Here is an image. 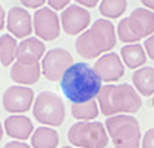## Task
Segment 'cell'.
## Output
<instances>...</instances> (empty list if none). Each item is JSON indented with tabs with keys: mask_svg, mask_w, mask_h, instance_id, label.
<instances>
[{
	"mask_svg": "<svg viewBox=\"0 0 154 148\" xmlns=\"http://www.w3.org/2000/svg\"><path fill=\"white\" fill-rule=\"evenodd\" d=\"M60 90L71 103L94 100L102 90V80L94 68L85 62L72 63L60 79Z\"/></svg>",
	"mask_w": 154,
	"mask_h": 148,
	"instance_id": "obj_1",
	"label": "cell"
},
{
	"mask_svg": "<svg viewBox=\"0 0 154 148\" xmlns=\"http://www.w3.org/2000/svg\"><path fill=\"white\" fill-rule=\"evenodd\" d=\"M117 43L114 25L106 19H97L75 39V51L83 59H96L106 54Z\"/></svg>",
	"mask_w": 154,
	"mask_h": 148,
	"instance_id": "obj_2",
	"label": "cell"
},
{
	"mask_svg": "<svg viewBox=\"0 0 154 148\" xmlns=\"http://www.w3.org/2000/svg\"><path fill=\"white\" fill-rule=\"evenodd\" d=\"M100 113L106 117L117 114H133L142 108V97L133 85H103L99 93Z\"/></svg>",
	"mask_w": 154,
	"mask_h": 148,
	"instance_id": "obj_3",
	"label": "cell"
},
{
	"mask_svg": "<svg viewBox=\"0 0 154 148\" xmlns=\"http://www.w3.org/2000/svg\"><path fill=\"white\" fill-rule=\"evenodd\" d=\"M106 133L116 148H140L142 133L140 123L131 114H117L106 117Z\"/></svg>",
	"mask_w": 154,
	"mask_h": 148,
	"instance_id": "obj_4",
	"label": "cell"
},
{
	"mask_svg": "<svg viewBox=\"0 0 154 148\" xmlns=\"http://www.w3.org/2000/svg\"><path fill=\"white\" fill-rule=\"evenodd\" d=\"M154 34V12L146 8H136L117 25V35L123 43H137Z\"/></svg>",
	"mask_w": 154,
	"mask_h": 148,
	"instance_id": "obj_5",
	"label": "cell"
},
{
	"mask_svg": "<svg viewBox=\"0 0 154 148\" xmlns=\"http://www.w3.org/2000/svg\"><path fill=\"white\" fill-rule=\"evenodd\" d=\"M32 114L45 127H60L65 120V102L53 91H42L34 99Z\"/></svg>",
	"mask_w": 154,
	"mask_h": 148,
	"instance_id": "obj_6",
	"label": "cell"
},
{
	"mask_svg": "<svg viewBox=\"0 0 154 148\" xmlns=\"http://www.w3.org/2000/svg\"><path fill=\"white\" fill-rule=\"evenodd\" d=\"M68 140L75 148H105L108 133L102 122H75L68 130Z\"/></svg>",
	"mask_w": 154,
	"mask_h": 148,
	"instance_id": "obj_7",
	"label": "cell"
},
{
	"mask_svg": "<svg viewBox=\"0 0 154 148\" xmlns=\"http://www.w3.org/2000/svg\"><path fill=\"white\" fill-rule=\"evenodd\" d=\"M72 65V56L65 48H53L43 56L42 74L49 82H60L62 76Z\"/></svg>",
	"mask_w": 154,
	"mask_h": 148,
	"instance_id": "obj_8",
	"label": "cell"
},
{
	"mask_svg": "<svg viewBox=\"0 0 154 148\" xmlns=\"http://www.w3.org/2000/svg\"><path fill=\"white\" fill-rule=\"evenodd\" d=\"M34 91L29 86L23 85H12L3 93L2 103L3 108L11 114H23L32 108L34 103Z\"/></svg>",
	"mask_w": 154,
	"mask_h": 148,
	"instance_id": "obj_9",
	"label": "cell"
},
{
	"mask_svg": "<svg viewBox=\"0 0 154 148\" xmlns=\"http://www.w3.org/2000/svg\"><path fill=\"white\" fill-rule=\"evenodd\" d=\"M32 26L35 35L42 40H56L60 34V19L51 8H40L34 12Z\"/></svg>",
	"mask_w": 154,
	"mask_h": 148,
	"instance_id": "obj_10",
	"label": "cell"
},
{
	"mask_svg": "<svg viewBox=\"0 0 154 148\" xmlns=\"http://www.w3.org/2000/svg\"><path fill=\"white\" fill-rule=\"evenodd\" d=\"M60 26L68 35H80L91 23V14L86 8L79 5H68L62 11Z\"/></svg>",
	"mask_w": 154,
	"mask_h": 148,
	"instance_id": "obj_11",
	"label": "cell"
},
{
	"mask_svg": "<svg viewBox=\"0 0 154 148\" xmlns=\"http://www.w3.org/2000/svg\"><path fill=\"white\" fill-rule=\"evenodd\" d=\"M93 68L102 82H117L125 74L123 62L120 60L119 54H116L112 51L100 56L99 60H96Z\"/></svg>",
	"mask_w": 154,
	"mask_h": 148,
	"instance_id": "obj_12",
	"label": "cell"
},
{
	"mask_svg": "<svg viewBox=\"0 0 154 148\" xmlns=\"http://www.w3.org/2000/svg\"><path fill=\"white\" fill-rule=\"evenodd\" d=\"M6 26L12 35L19 39H28V35L32 32V19L25 8L12 6L6 16Z\"/></svg>",
	"mask_w": 154,
	"mask_h": 148,
	"instance_id": "obj_13",
	"label": "cell"
},
{
	"mask_svg": "<svg viewBox=\"0 0 154 148\" xmlns=\"http://www.w3.org/2000/svg\"><path fill=\"white\" fill-rule=\"evenodd\" d=\"M3 130L11 139L25 142L34 133V125L29 117L23 116V114H12L5 119Z\"/></svg>",
	"mask_w": 154,
	"mask_h": 148,
	"instance_id": "obj_14",
	"label": "cell"
},
{
	"mask_svg": "<svg viewBox=\"0 0 154 148\" xmlns=\"http://www.w3.org/2000/svg\"><path fill=\"white\" fill-rule=\"evenodd\" d=\"M45 56V45L37 37L23 39L17 45L16 60L22 63H38V60Z\"/></svg>",
	"mask_w": 154,
	"mask_h": 148,
	"instance_id": "obj_15",
	"label": "cell"
},
{
	"mask_svg": "<svg viewBox=\"0 0 154 148\" xmlns=\"http://www.w3.org/2000/svg\"><path fill=\"white\" fill-rule=\"evenodd\" d=\"M42 76V66L38 63H22V62H14L9 71V77L12 82L19 85H32L37 83Z\"/></svg>",
	"mask_w": 154,
	"mask_h": 148,
	"instance_id": "obj_16",
	"label": "cell"
},
{
	"mask_svg": "<svg viewBox=\"0 0 154 148\" xmlns=\"http://www.w3.org/2000/svg\"><path fill=\"white\" fill-rule=\"evenodd\" d=\"M133 86L140 96H154V68L142 66L133 72Z\"/></svg>",
	"mask_w": 154,
	"mask_h": 148,
	"instance_id": "obj_17",
	"label": "cell"
},
{
	"mask_svg": "<svg viewBox=\"0 0 154 148\" xmlns=\"http://www.w3.org/2000/svg\"><path fill=\"white\" fill-rule=\"evenodd\" d=\"M120 56H122L123 63L131 69L142 68L145 65V62H146V53H145L143 46L139 45V43L123 45L122 51H120Z\"/></svg>",
	"mask_w": 154,
	"mask_h": 148,
	"instance_id": "obj_18",
	"label": "cell"
},
{
	"mask_svg": "<svg viewBox=\"0 0 154 148\" xmlns=\"http://www.w3.org/2000/svg\"><path fill=\"white\" fill-rule=\"evenodd\" d=\"M59 145V133L51 127H38L31 134L32 148H56Z\"/></svg>",
	"mask_w": 154,
	"mask_h": 148,
	"instance_id": "obj_19",
	"label": "cell"
},
{
	"mask_svg": "<svg viewBox=\"0 0 154 148\" xmlns=\"http://www.w3.org/2000/svg\"><path fill=\"white\" fill-rule=\"evenodd\" d=\"M99 103L96 100H88L83 103H71V114L74 119L82 120V122H89L94 120L99 116Z\"/></svg>",
	"mask_w": 154,
	"mask_h": 148,
	"instance_id": "obj_20",
	"label": "cell"
},
{
	"mask_svg": "<svg viewBox=\"0 0 154 148\" xmlns=\"http://www.w3.org/2000/svg\"><path fill=\"white\" fill-rule=\"evenodd\" d=\"M17 53V42L11 34H3L0 37V63L3 66L12 65V60H16Z\"/></svg>",
	"mask_w": 154,
	"mask_h": 148,
	"instance_id": "obj_21",
	"label": "cell"
},
{
	"mask_svg": "<svg viewBox=\"0 0 154 148\" xmlns=\"http://www.w3.org/2000/svg\"><path fill=\"white\" fill-rule=\"evenodd\" d=\"M128 2L126 0H102L99 11L106 19H119L126 11Z\"/></svg>",
	"mask_w": 154,
	"mask_h": 148,
	"instance_id": "obj_22",
	"label": "cell"
},
{
	"mask_svg": "<svg viewBox=\"0 0 154 148\" xmlns=\"http://www.w3.org/2000/svg\"><path fill=\"white\" fill-rule=\"evenodd\" d=\"M142 148H154V128H148L142 137Z\"/></svg>",
	"mask_w": 154,
	"mask_h": 148,
	"instance_id": "obj_23",
	"label": "cell"
},
{
	"mask_svg": "<svg viewBox=\"0 0 154 148\" xmlns=\"http://www.w3.org/2000/svg\"><path fill=\"white\" fill-rule=\"evenodd\" d=\"M143 49H145L146 56H148L151 60H154V34L145 39V42H143Z\"/></svg>",
	"mask_w": 154,
	"mask_h": 148,
	"instance_id": "obj_24",
	"label": "cell"
},
{
	"mask_svg": "<svg viewBox=\"0 0 154 148\" xmlns=\"http://www.w3.org/2000/svg\"><path fill=\"white\" fill-rule=\"evenodd\" d=\"M46 2L49 3V8L53 11H63L68 6L69 0H46Z\"/></svg>",
	"mask_w": 154,
	"mask_h": 148,
	"instance_id": "obj_25",
	"label": "cell"
},
{
	"mask_svg": "<svg viewBox=\"0 0 154 148\" xmlns=\"http://www.w3.org/2000/svg\"><path fill=\"white\" fill-rule=\"evenodd\" d=\"M46 2V0H20V3L23 6H26V8H34V9H40L42 5Z\"/></svg>",
	"mask_w": 154,
	"mask_h": 148,
	"instance_id": "obj_26",
	"label": "cell"
},
{
	"mask_svg": "<svg viewBox=\"0 0 154 148\" xmlns=\"http://www.w3.org/2000/svg\"><path fill=\"white\" fill-rule=\"evenodd\" d=\"M3 148H32V146L28 145L26 142H22V140H11Z\"/></svg>",
	"mask_w": 154,
	"mask_h": 148,
	"instance_id": "obj_27",
	"label": "cell"
},
{
	"mask_svg": "<svg viewBox=\"0 0 154 148\" xmlns=\"http://www.w3.org/2000/svg\"><path fill=\"white\" fill-rule=\"evenodd\" d=\"M75 2L83 8H94L99 3V0H75Z\"/></svg>",
	"mask_w": 154,
	"mask_h": 148,
	"instance_id": "obj_28",
	"label": "cell"
},
{
	"mask_svg": "<svg viewBox=\"0 0 154 148\" xmlns=\"http://www.w3.org/2000/svg\"><path fill=\"white\" fill-rule=\"evenodd\" d=\"M6 20V14H5V9H3V6L0 5V31L3 29V26H5V22Z\"/></svg>",
	"mask_w": 154,
	"mask_h": 148,
	"instance_id": "obj_29",
	"label": "cell"
},
{
	"mask_svg": "<svg viewBox=\"0 0 154 148\" xmlns=\"http://www.w3.org/2000/svg\"><path fill=\"white\" fill-rule=\"evenodd\" d=\"M143 3V6L149 11H154V0H140Z\"/></svg>",
	"mask_w": 154,
	"mask_h": 148,
	"instance_id": "obj_30",
	"label": "cell"
},
{
	"mask_svg": "<svg viewBox=\"0 0 154 148\" xmlns=\"http://www.w3.org/2000/svg\"><path fill=\"white\" fill-rule=\"evenodd\" d=\"M3 137V127H2V122H0V140Z\"/></svg>",
	"mask_w": 154,
	"mask_h": 148,
	"instance_id": "obj_31",
	"label": "cell"
},
{
	"mask_svg": "<svg viewBox=\"0 0 154 148\" xmlns=\"http://www.w3.org/2000/svg\"><path fill=\"white\" fill-rule=\"evenodd\" d=\"M151 105H152V108H154V97H152V100H151Z\"/></svg>",
	"mask_w": 154,
	"mask_h": 148,
	"instance_id": "obj_32",
	"label": "cell"
},
{
	"mask_svg": "<svg viewBox=\"0 0 154 148\" xmlns=\"http://www.w3.org/2000/svg\"><path fill=\"white\" fill-rule=\"evenodd\" d=\"M62 148H75V146H62Z\"/></svg>",
	"mask_w": 154,
	"mask_h": 148,
	"instance_id": "obj_33",
	"label": "cell"
}]
</instances>
